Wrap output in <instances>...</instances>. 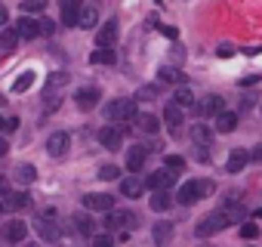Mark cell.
Listing matches in <instances>:
<instances>
[{"label":"cell","mask_w":262,"mask_h":247,"mask_svg":"<svg viewBox=\"0 0 262 247\" xmlns=\"http://www.w3.org/2000/svg\"><path fill=\"white\" fill-rule=\"evenodd\" d=\"M136 99H114V102H108V108H105V120H111V123H123V120H136Z\"/></svg>","instance_id":"6da1fadb"},{"label":"cell","mask_w":262,"mask_h":247,"mask_svg":"<svg viewBox=\"0 0 262 247\" xmlns=\"http://www.w3.org/2000/svg\"><path fill=\"white\" fill-rule=\"evenodd\" d=\"M231 219L225 216V210H216V213H210V216H204L201 222H198V229H194V235L198 238H210V235H216V232H222L225 225H228Z\"/></svg>","instance_id":"7a4b0ae2"},{"label":"cell","mask_w":262,"mask_h":247,"mask_svg":"<svg viewBox=\"0 0 262 247\" xmlns=\"http://www.w3.org/2000/svg\"><path fill=\"white\" fill-rule=\"evenodd\" d=\"M99 87H80L77 90V96H74V102H77V108L80 111H93L96 105H99Z\"/></svg>","instance_id":"3957f363"},{"label":"cell","mask_w":262,"mask_h":247,"mask_svg":"<svg viewBox=\"0 0 262 247\" xmlns=\"http://www.w3.org/2000/svg\"><path fill=\"white\" fill-rule=\"evenodd\" d=\"M83 207H86V210H102V213H108V210H114V198H111V195H102V192H90V195H83Z\"/></svg>","instance_id":"277c9868"},{"label":"cell","mask_w":262,"mask_h":247,"mask_svg":"<svg viewBox=\"0 0 262 247\" xmlns=\"http://www.w3.org/2000/svg\"><path fill=\"white\" fill-rule=\"evenodd\" d=\"M99 142H102L108 152H114V149H120V142H123V130L114 127V123H108V127L99 130Z\"/></svg>","instance_id":"5b68a950"},{"label":"cell","mask_w":262,"mask_h":247,"mask_svg":"<svg viewBox=\"0 0 262 247\" xmlns=\"http://www.w3.org/2000/svg\"><path fill=\"white\" fill-rule=\"evenodd\" d=\"M145 186H148V179H142L139 173H133V176H126V179L120 182V195H123V198H139V195L145 192Z\"/></svg>","instance_id":"8992f818"},{"label":"cell","mask_w":262,"mask_h":247,"mask_svg":"<svg viewBox=\"0 0 262 247\" xmlns=\"http://www.w3.org/2000/svg\"><path fill=\"white\" fill-rule=\"evenodd\" d=\"M80 10H83V0H62V25H68V28H77Z\"/></svg>","instance_id":"52a82bcc"},{"label":"cell","mask_w":262,"mask_h":247,"mask_svg":"<svg viewBox=\"0 0 262 247\" xmlns=\"http://www.w3.org/2000/svg\"><path fill=\"white\" fill-rule=\"evenodd\" d=\"M68 146H71V136H68L65 130H59V133H50V139H47V152H50L53 158H62V155L68 152Z\"/></svg>","instance_id":"ba28073f"},{"label":"cell","mask_w":262,"mask_h":247,"mask_svg":"<svg viewBox=\"0 0 262 247\" xmlns=\"http://www.w3.org/2000/svg\"><path fill=\"white\" fill-rule=\"evenodd\" d=\"M105 225H108V229H117V232H123L126 225H136V216L129 213V210H108V219H105Z\"/></svg>","instance_id":"9c48e42d"},{"label":"cell","mask_w":262,"mask_h":247,"mask_svg":"<svg viewBox=\"0 0 262 247\" xmlns=\"http://www.w3.org/2000/svg\"><path fill=\"white\" fill-rule=\"evenodd\" d=\"M145 158H148V146H133V149L126 152V170L129 173H139L142 164H145Z\"/></svg>","instance_id":"30bf717a"},{"label":"cell","mask_w":262,"mask_h":247,"mask_svg":"<svg viewBox=\"0 0 262 247\" xmlns=\"http://www.w3.org/2000/svg\"><path fill=\"white\" fill-rule=\"evenodd\" d=\"M198 111H201L204 117H216L219 111H225V108H222V96H219V93H210V96H204V99L198 102Z\"/></svg>","instance_id":"8fae6325"},{"label":"cell","mask_w":262,"mask_h":247,"mask_svg":"<svg viewBox=\"0 0 262 247\" xmlns=\"http://www.w3.org/2000/svg\"><path fill=\"white\" fill-rule=\"evenodd\" d=\"M173 182H176V173H173L170 167H164V170H158V173L148 176V189H155V192H164V189H170Z\"/></svg>","instance_id":"7c38bea8"},{"label":"cell","mask_w":262,"mask_h":247,"mask_svg":"<svg viewBox=\"0 0 262 247\" xmlns=\"http://www.w3.org/2000/svg\"><path fill=\"white\" fill-rule=\"evenodd\" d=\"M114 40H117V19H108V22L96 31V44H99V47H114Z\"/></svg>","instance_id":"4fadbf2b"},{"label":"cell","mask_w":262,"mask_h":247,"mask_svg":"<svg viewBox=\"0 0 262 247\" xmlns=\"http://www.w3.org/2000/svg\"><path fill=\"white\" fill-rule=\"evenodd\" d=\"M28 238V222L22 219H10L4 225V241H25Z\"/></svg>","instance_id":"5bb4252c"},{"label":"cell","mask_w":262,"mask_h":247,"mask_svg":"<svg viewBox=\"0 0 262 247\" xmlns=\"http://www.w3.org/2000/svg\"><path fill=\"white\" fill-rule=\"evenodd\" d=\"M182 204H194V201H201V179H188V182H182V189H179V195H176Z\"/></svg>","instance_id":"9a60e30c"},{"label":"cell","mask_w":262,"mask_h":247,"mask_svg":"<svg viewBox=\"0 0 262 247\" xmlns=\"http://www.w3.org/2000/svg\"><path fill=\"white\" fill-rule=\"evenodd\" d=\"M34 229L40 232V238H43V241H59V238H62V229H59L53 219H43V216H40V219L34 222Z\"/></svg>","instance_id":"2e32d148"},{"label":"cell","mask_w":262,"mask_h":247,"mask_svg":"<svg viewBox=\"0 0 262 247\" xmlns=\"http://www.w3.org/2000/svg\"><path fill=\"white\" fill-rule=\"evenodd\" d=\"M16 31H19L25 40H34V37L40 34V19H28V16L19 19V22H16Z\"/></svg>","instance_id":"e0dca14e"},{"label":"cell","mask_w":262,"mask_h":247,"mask_svg":"<svg viewBox=\"0 0 262 247\" xmlns=\"http://www.w3.org/2000/svg\"><path fill=\"white\" fill-rule=\"evenodd\" d=\"M247 161H250V152H247V149H234V152L228 155L225 167H228V173H241V170L247 167Z\"/></svg>","instance_id":"ac0fdd59"},{"label":"cell","mask_w":262,"mask_h":247,"mask_svg":"<svg viewBox=\"0 0 262 247\" xmlns=\"http://www.w3.org/2000/svg\"><path fill=\"white\" fill-rule=\"evenodd\" d=\"M213 127H216V133H231V130L237 127V114H234V111H219Z\"/></svg>","instance_id":"d6986e66"},{"label":"cell","mask_w":262,"mask_h":247,"mask_svg":"<svg viewBox=\"0 0 262 247\" xmlns=\"http://www.w3.org/2000/svg\"><path fill=\"white\" fill-rule=\"evenodd\" d=\"M173 102H176L179 108H185V111H191V108H198V102H194V93H191V87H185V84H179V90H176V96H173Z\"/></svg>","instance_id":"ffe728a7"},{"label":"cell","mask_w":262,"mask_h":247,"mask_svg":"<svg viewBox=\"0 0 262 247\" xmlns=\"http://www.w3.org/2000/svg\"><path fill=\"white\" fill-rule=\"evenodd\" d=\"M74 229H77V235L96 238V222H93V216H86V213H74Z\"/></svg>","instance_id":"44dd1931"},{"label":"cell","mask_w":262,"mask_h":247,"mask_svg":"<svg viewBox=\"0 0 262 247\" xmlns=\"http://www.w3.org/2000/svg\"><path fill=\"white\" fill-rule=\"evenodd\" d=\"M182 111H185V108H179L176 102H170V105L164 108V123H170V130H173V133L179 130V123H182Z\"/></svg>","instance_id":"7402d4cb"},{"label":"cell","mask_w":262,"mask_h":247,"mask_svg":"<svg viewBox=\"0 0 262 247\" xmlns=\"http://www.w3.org/2000/svg\"><path fill=\"white\" fill-rule=\"evenodd\" d=\"M4 204H7V210H25L31 204V198H28V192H10L4 198Z\"/></svg>","instance_id":"603a6c76"},{"label":"cell","mask_w":262,"mask_h":247,"mask_svg":"<svg viewBox=\"0 0 262 247\" xmlns=\"http://www.w3.org/2000/svg\"><path fill=\"white\" fill-rule=\"evenodd\" d=\"M148 204H151V210H155V213H161V210H170V207H173V195H170L167 189H164V192H155Z\"/></svg>","instance_id":"cb8c5ba5"},{"label":"cell","mask_w":262,"mask_h":247,"mask_svg":"<svg viewBox=\"0 0 262 247\" xmlns=\"http://www.w3.org/2000/svg\"><path fill=\"white\" fill-rule=\"evenodd\" d=\"M151 238H155L158 247H164V244L173 238V222H158V225L151 229Z\"/></svg>","instance_id":"d4e9b609"},{"label":"cell","mask_w":262,"mask_h":247,"mask_svg":"<svg viewBox=\"0 0 262 247\" xmlns=\"http://www.w3.org/2000/svg\"><path fill=\"white\" fill-rule=\"evenodd\" d=\"M191 139L198 146H210L213 142V130L207 127V123H191Z\"/></svg>","instance_id":"484cf974"},{"label":"cell","mask_w":262,"mask_h":247,"mask_svg":"<svg viewBox=\"0 0 262 247\" xmlns=\"http://www.w3.org/2000/svg\"><path fill=\"white\" fill-rule=\"evenodd\" d=\"M19 40H22V34L16 31V25H7V28H4V34H0V47H4V50H16V47H19Z\"/></svg>","instance_id":"4316f807"},{"label":"cell","mask_w":262,"mask_h":247,"mask_svg":"<svg viewBox=\"0 0 262 247\" xmlns=\"http://www.w3.org/2000/svg\"><path fill=\"white\" fill-rule=\"evenodd\" d=\"M96 25H99V10L96 7H83L80 19H77V28H96Z\"/></svg>","instance_id":"83f0119b"},{"label":"cell","mask_w":262,"mask_h":247,"mask_svg":"<svg viewBox=\"0 0 262 247\" xmlns=\"http://www.w3.org/2000/svg\"><path fill=\"white\" fill-rule=\"evenodd\" d=\"M158 77H161L164 84H185V74H182L176 65H164V68L158 71Z\"/></svg>","instance_id":"f1b7e54d"},{"label":"cell","mask_w":262,"mask_h":247,"mask_svg":"<svg viewBox=\"0 0 262 247\" xmlns=\"http://www.w3.org/2000/svg\"><path fill=\"white\" fill-rule=\"evenodd\" d=\"M136 127H139L142 133H158V117H155V114L139 111V114H136Z\"/></svg>","instance_id":"f546056e"},{"label":"cell","mask_w":262,"mask_h":247,"mask_svg":"<svg viewBox=\"0 0 262 247\" xmlns=\"http://www.w3.org/2000/svg\"><path fill=\"white\" fill-rule=\"evenodd\" d=\"M222 210H225V216H228L231 222H244V219H247V210H244V204H241V201H228Z\"/></svg>","instance_id":"4dcf8cb0"},{"label":"cell","mask_w":262,"mask_h":247,"mask_svg":"<svg viewBox=\"0 0 262 247\" xmlns=\"http://www.w3.org/2000/svg\"><path fill=\"white\" fill-rule=\"evenodd\" d=\"M90 62H93V65H111V62H114V50H111V47H99V50L90 56Z\"/></svg>","instance_id":"1f68e13d"},{"label":"cell","mask_w":262,"mask_h":247,"mask_svg":"<svg viewBox=\"0 0 262 247\" xmlns=\"http://www.w3.org/2000/svg\"><path fill=\"white\" fill-rule=\"evenodd\" d=\"M16 179H19L22 186H28V182L37 179V170H34L31 164H19V167H16Z\"/></svg>","instance_id":"d6a6232c"},{"label":"cell","mask_w":262,"mask_h":247,"mask_svg":"<svg viewBox=\"0 0 262 247\" xmlns=\"http://www.w3.org/2000/svg\"><path fill=\"white\" fill-rule=\"evenodd\" d=\"M31 84H34V71H22V77H16V84H13V93H25Z\"/></svg>","instance_id":"836d02e7"},{"label":"cell","mask_w":262,"mask_h":247,"mask_svg":"<svg viewBox=\"0 0 262 247\" xmlns=\"http://www.w3.org/2000/svg\"><path fill=\"white\" fill-rule=\"evenodd\" d=\"M22 10L25 13H43L47 10V0H22Z\"/></svg>","instance_id":"e575fe53"},{"label":"cell","mask_w":262,"mask_h":247,"mask_svg":"<svg viewBox=\"0 0 262 247\" xmlns=\"http://www.w3.org/2000/svg\"><path fill=\"white\" fill-rule=\"evenodd\" d=\"M164 167H170V170H182V167H185V158H182V155H167V158H164Z\"/></svg>","instance_id":"d590c367"},{"label":"cell","mask_w":262,"mask_h":247,"mask_svg":"<svg viewBox=\"0 0 262 247\" xmlns=\"http://www.w3.org/2000/svg\"><path fill=\"white\" fill-rule=\"evenodd\" d=\"M117 176H120V167H114V164H105V167L99 170V179H105V182H108V179H117Z\"/></svg>","instance_id":"8d00e7d4"},{"label":"cell","mask_w":262,"mask_h":247,"mask_svg":"<svg viewBox=\"0 0 262 247\" xmlns=\"http://www.w3.org/2000/svg\"><path fill=\"white\" fill-rule=\"evenodd\" d=\"M16 130H19V117H16V114L4 117V127H0V133H16Z\"/></svg>","instance_id":"74e56055"},{"label":"cell","mask_w":262,"mask_h":247,"mask_svg":"<svg viewBox=\"0 0 262 247\" xmlns=\"http://www.w3.org/2000/svg\"><path fill=\"white\" fill-rule=\"evenodd\" d=\"M65 80H68V74H53V77L47 80V96H53V90H56V87H62Z\"/></svg>","instance_id":"f35d334b"},{"label":"cell","mask_w":262,"mask_h":247,"mask_svg":"<svg viewBox=\"0 0 262 247\" xmlns=\"http://www.w3.org/2000/svg\"><path fill=\"white\" fill-rule=\"evenodd\" d=\"M256 235H259V225H256V222H244V225H241V238L250 241V238H256Z\"/></svg>","instance_id":"ab89813d"},{"label":"cell","mask_w":262,"mask_h":247,"mask_svg":"<svg viewBox=\"0 0 262 247\" xmlns=\"http://www.w3.org/2000/svg\"><path fill=\"white\" fill-rule=\"evenodd\" d=\"M93 247H114V238L111 235H96L93 238Z\"/></svg>","instance_id":"60d3db41"},{"label":"cell","mask_w":262,"mask_h":247,"mask_svg":"<svg viewBox=\"0 0 262 247\" xmlns=\"http://www.w3.org/2000/svg\"><path fill=\"white\" fill-rule=\"evenodd\" d=\"M53 31H56V22H53V19H40V34H43V37H50Z\"/></svg>","instance_id":"b9f144b4"},{"label":"cell","mask_w":262,"mask_h":247,"mask_svg":"<svg viewBox=\"0 0 262 247\" xmlns=\"http://www.w3.org/2000/svg\"><path fill=\"white\" fill-rule=\"evenodd\" d=\"M155 96H158V87H142L136 93V99H155Z\"/></svg>","instance_id":"7bdbcfd3"},{"label":"cell","mask_w":262,"mask_h":247,"mask_svg":"<svg viewBox=\"0 0 262 247\" xmlns=\"http://www.w3.org/2000/svg\"><path fill=\"white\" fill-rule=\"evenodd\" d=\"M213 189H216V186H213L210 179H201V198H207V195H210Z\"/></svg>","instance_id":"ee69618b"},{"label":"cell","mask_w":262,"mask_h":247,"mask_svg":"<svg viewBox=\"0 0 262 247\" xmlns=\"http://www.w3.org/2000/svg\"><path fill=\"white\" fill-rule=\"evenodd\" d=\"M250 161H256V164H262V142H259V146H256V149L250 152Z\"/></svg>","instance_id":"f6af8a7d"},{"label":"cell","mask_w":262,"mask_h":247,"mask_svg":"<svg viewBox=\"0 0 262 247\" xmlns=\"http://www.w3.org/2000/svg\"><path fill=\"white\" fill-rule=\"evenodd\" d=\"M7 195H10V179L0 176V198H7Z\"/></svg>","instance_id":"bcb514c9"},{"label":"cell","mask_w":262,"mask_h":247,"mask_svg":"<svg viewBox=\"0 0 262 247\" xmlns=\"http://www.w3.org/2000/svg\"><path fill=\"white\" fill-rule=\"evenodd\" d=\"M219 56H222V59H228V56H234V47H228V44H222V47H219Z\"/></svg>","instance_id":"7dc6e473"},{"label":"cell","mask_w":262,"mask_h":247,"mask_svg":"<svg viewBox=\"0 0 262 247\" xmlns=\"http://www.w3.org/2000/svg\"><path fill=\"white\" fill-rule=\"evenodd\" d=\"M250 84H259V74H247V77H241V87H250Z\"/></svg>","instance_id":"c3c4849f"},{"label":"cell","mask_w":262,"mask_h":247,"mask_svg":"<svg viewBox=\"0 0 262 247\" xmlns=\"http://www.w3.org/2000/svg\"><path fill=\"white\" fill-rule=\"evenodd\" d=\"M158 28H161V31H164L170 40H176V28H170V25H158Z\"/></svg>","instance_id":"681fc988"},{"label":"cell","mask_w":262,"mask_h":247,"mask_svg":"<svg viewBox=\"0 0 262 247\" xmlns=\"http://www.w3.org/2000/svg\"><path fill=\"white\" fill-rule=\"evenodd\" d=\"M7 22H10V13H7L4 7H0V25H7Z\"/></svg>","instance_id":"f907efd6"},{"label":"cell","mask_w":262,"mask_h":247,"mask_svg":"<svg viewBox=\"0 0 262 247\" xmlns=\"http://www.w3.org/2000/svg\"><path fill=\"white\" fill-rule=\"evenodd\" d=\"M7 149H10V146H7V139L0 136V155H7Z\"/></svg>","instance_id":"816d5d0a"},{"label":"cell","mask_w":262,"mask_h":247,"mask_svg":"<svg viewBox=\"0 0 262 247\" xmlns=\"http://www.w3.org/2000/svg\"><path fill=\"white\" fill-rule=\"evenodd\" d=\"M4 210H7V204H4V198H0V213H4Z\"/></svg>","instance_id":"f5cc1de1"},{"label":"cell","mask_w":262,"mask_h":247,"mask_svg":"<svg viewBox=\"0 0 262 247\" xmlns=\"http://www.w3.org/2000/svg\"><path fill=\"white\" fill-rule=\"evenodd\" d=\"M0 127H4V114H0Z\"/></svg>","instance_id":"db71d44e"},{"label":"cell","mask_w":262,"mask_h":247,"mask_svg":"<svg viewBox=\"0 0 262 247\" xmlns=\"http://www.w3.org/2000/svg\"><path fill=\"white\" fill-rule=\"evenodd\" d=\"M31 247H34V244H31Z\"/></svg>","instance_id":"11a10c76"}]
</instances>
